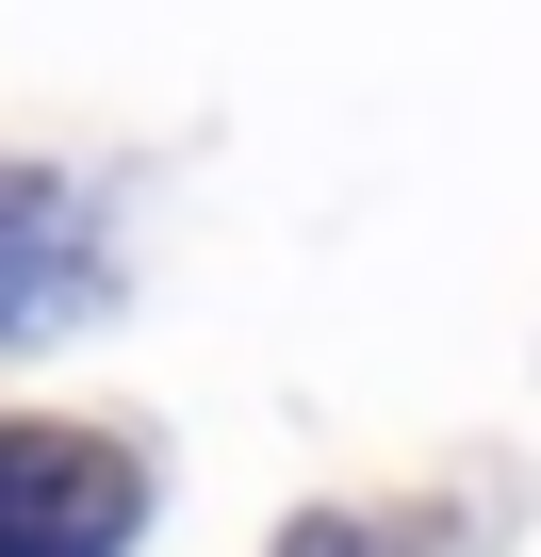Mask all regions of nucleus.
Instances as JSON below:
<instances>
[{"label": "nucleus", "instance_id": "nucleus-1", "mask_svg": "<svg viewBox=\"0 0 541 557\" xmlns=\"http://www.w3.org/2000/svg\"><path fill=\"white\" fill-rule=\"evenodd\" d=\"M132 541V459L83 426H0V557H115Z\"/></svg>", "mask_w": 541, "mask_h": 557}, {"label": "nucleus", "instance_id": "nucleus-2", "mask_svg": "<svg viewBox=\"0 0 541 557\" xmlns=\"http://www.w3.org/2000/svg\"><path fill=\"white\" fill-rule=\"evenodd\" d=\"M66 296H83V230H66V197H0V345L17 329H66Z\"/></svg>", "mask_w": 541, "mask_h": 557}, {"label": "nucleus", "instance_id": "nucleus-3", "mask_svg": "<svg viewBox=\"0 0 541 557\" xmlns=\"http://www.w3.org/2000/svg\"><path fill=\"white\" fill-rule=\"evenodd\" d=\"M280 557H394V541H361V524H296Z\"/></svg>", "mask_w": 541, "mask_h": 557}]
</instances>
